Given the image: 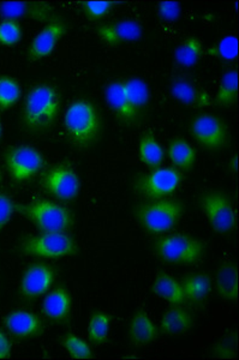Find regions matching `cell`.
Listing matches in <instances>:
<instances>
[{"mask_svg":"<svg viewBox=\"0 0 239 360\" xmlns=\"http://www.w3.org/2000/svg\"><path fill=\"white\" fill-rule=\"evenodd\" d=\"M105 100L111 111L122 123L132 124L136 122L138 113L132 108L131 103H129L124 91L123 82L115 81L108 83L105 88Z\"/></svg>","mask_w":239,"mask_h":360,"instance_id":"obj_19","label":"cell"},{"mask_svg":"<svg viewBox=\"0 0 239 360\" xmlns=\"http://www.w3.org/2000/svg\"><path fill=\"white\" fill-rule=\"evenodd\" d=\"M18 210L41 232H67L74 226L70 210L56 202L37 200Z\"/></svg>","mask_w":239,"mask_h":360,"instance_id":"obj_5","label":"cell"},{"mask_svg":"<svg viewBox=\"0 0 239 360\" xmlns=\"http://www.w3.org/2000/svg\"><path fill=\"white\" fill-rule=\"evenodd\" d=\"M63 124L67 135L79 147H89L101 132V118L96 107L88 100H75L66 108Z\"/></svg>","mask_w":239,"mask_h":360,"instance_id":"obj_2","label":"cell"},{"mask_svg":"<svg viewBox=\"0 0 239 360\" xmlns=\"http://www.w3.org/2000/svg\"><path fill=\"white\" fill-rule=\"evenodd\" d=\"M21 40L22 27L18 21H13V20H1L0 21V45L11 47Z\"/></svg>","mask_w":239,"mask_h":360,"instance_id":"obj_34","label":"cell"},{"mask_svg":"<svg viewBox=\"0 0 239 360\" xmlns=\"http://www.w3.org/2000/svg\"><path fill=\"white\" fill-rule=\"evenodd\" d=\"M60 95L54 86L47 83L33 86L25 96L23 107L25 127L40 131L53 125L60 112Z\"/></svg>","mask_w":239,"mask_h":360,"instance_id":"obj_1","label":"cell"},{"mask_svg":"<svg viewBox=\"0 0 239 360\" xmlns=\"http://www.w3.org/2000/svg\"><path fill=\"white\" fill-rule=\"evenodd\" d=\"M186 302L201 303L206 300L212 291V278L205 273L190 274L181 281Z\"/></svg>","mask_w":239,"mask_h":360,"instance_id":"obj_25","label":"cell"},{"mask_svg":"<svg viewBox=\"0 0 239 360\" xmlns=\"http://www.w3.org/2000/svg\"><path fill=\"white\" fill-rule=\"evenodd\" d=\"M195 326V316L183 305H171L159 323V332L165 336H179L189 332Z\"/></svg>","mask_w":239,"mask_h":360,"instance_id":"obj_17","label":"cell"},{"mask_svg":"<svg viewBox=\"0 0 239 360\" xmlns=\"http://www.w3.org/2000/svg\"><path fill=\"white\" fill-rule=\"evenodd\" d=\"M62 345L66 353L75 359H91L94 356L91 342H87L86 340L75 335L72 333H69L63 338Z\"/></svg>","mask_w":239,"mask_h":360,"instance_id":"obj_31","label":"cell"},{"mask_svg":"<svg viewBox=\"0 0 239 360\" xmlns=\"http://www.w3.org/2000/svg\"><path fill=\"white\" fill-rule=\"evenodd\" d=\"M238 100V72L235 69L225 71L215 93V103L221 108L235 106Z\"/></svg>","mask_w":239,"mask_h":360,"instance_id":"obj_26","label":"cell"},{"mask_svg":"<svg viewBox=\"0 0 239 360\" xmlns=\"http://www.w3.org/2000/svg\"><path fill=\"white\" fill-rule=\"evenodd\" d=\"M209 54L224 62H233L238 57V39L235 35H226L209 49Z\"/></svg>","mask_w":239,"mask_h":360,"instance_id":"obj_33","label":"cell"},{"mask_svg":"<svg viewBox=\"0 0 239 360\" xmlns=\"http://www.w3.org/2000/svg\"><path fill=\"white\" fill-rule=\"evenodd\" d=\"M184 209L181 201L164 198L138 205L135 209V217L146 232L157 236L174 229L184 215Z\"/></svg>","mask_w":239,"mask_h":360,"instance_id":"obj_3","label":"cell"},{"mask_svg":"<svg viewBox=\"0 0 239 360\" xmlns=\"http://www.w3.org/2000/svg\"><path fill=\"white\" fill-rule=\"evenodd\" d=\"M21 96V86L16 79L8 76L0 77V110H8L15 106Z\"/></svg>","mask_w":239,"mask_h":360,"instance_id":"obj_32","label":"cell"},{"mask_svg":"<svg viewBox=\"0 0 239 360\" xmlns=\"http://www.w3.org/2000/svg\"><path fill=\"white\" fill-rule=\"evenodd\" d=\"M198 205L215 233L226 236L237 227V212L231 197L221 191H208L198 198Z\"/></svg>","mask_w":239,"mask_h":360,"instance_id":"obj_7","label":"cell"},{"mask_svg":"<svg viewBox=\"0 0 239 360\" xmlns=\"http://www.w3.org/2000/svg\"><path fill=\"white\" fill-rule=\"evenodd\" d=\"M154 251L164 262L190 266L202 261L206 245L189 234L174 233L157 239Z\"/></svg>","mask_w":239,"mask_h":360,"instance_id":"obj_4","label":"cell"},{"mask_svg":"<svg viewBox=\"0 0 239 360\" xmlns=\"http://www.w3.org/2000/svg\"><path fill=\"white\" fill-rule=\"evenodd\" d=\"M100 40L111 47L137 42L143 37V27L135 20H122L100 25L98 29Z\"/></svg>","mask_w":239,"mask_h":360,"instance_id":"obj_13","label":"cell"},{"mask_svg":"<svg viewBox=\"0 0 239 360\" xmlns=\"http://www.w3.org/2000/svg\"><path fill=\"white\" fill-rule=\"evenodd\" d=\"M44 186L52 196L60 201H74L81 190L79 176L74 168L60 165L51 168L44 178Z\"/></svg>","mask_w":239,"mask_h":360,"instance_id":"obj_11","label":"cell"},{"mask_svg":"<svg viewBox=\"0 0 239 360\" xmlns=\"http://www.w3.org/2000/svg\"><path fill=\"white\" fill-rule=\"evenodd\" d=\"M171 96L181 103L184 106L193 107V108H203L209 106L212 103L210 95L195 86L194 83L190 82L186 78H177L174 79L171 88Z\"/></svg>","mask_w":239,"mask_h":360,"instance_id":"obj_20","label":"cell"},{"mask_svg":"<svg viewBox=\"0 0 239 360\" xmlns=\"http://www.w3.org/2000/svg\"><path fill=\"white\" fill-rule=\"evenodd\" d=\"M111 330V316L108 312L96 311L88 323V340L94 346H101L108 340Z\"/></svg>","mask_w":239,"mask_h":360,"instance_id":"obj_30","label":"cell"},{"mask_svg":"<svg viewBox=\"0 0 239 360\" xmlns=\"http://www.w3.org/2000/svg\"><path fill=\"white\" fill-rule=\"evenodd\" d=\"M124 91L132 108L140 115L150 101V90L147 83L140 78H129L123 82Z\"/></svg>","mask_w":239,"mask_h":360,"instance_id":"obj_29","label":"cell"},{"mask_svg":"<svg viewBox=\"0 0 239 360\" xmlns=\"http://www.w3.org/2000/svg\"><path fill=\"white\" fill-rule=\"evenodd\" d=\"M183 183V174L174 167L154 168L135 181V191L148 201L172 196Z\"/></svg>","mask_w":239,"mask_h":360,"instance_id":"obj_8","label":"cell"},{"mask_svg":"<svg viewBox=\"0 0 239 360\" xmlns=\"http://www.w3.org/2000/svg\"><path fill=\"white\" fill-rule=\"evenodd\" d=\"M138 156L142 164L154 169V168L160 167L162 165L165 160L166 152L160 142L154 136L148 134L140 139Z\"/></svg>","mask_w":239,"mask_h":360,"instance_id":"obj_28","label":"cell"},{"mask_svg":"<svg viewBox=\"0 0 239 360\" xmlns=\"http://www.w3.org/2000/svg\"><path fill=\"white\" fill-rule=\"evenodd\" d=\"M232 167L231 169L233 172L238 171V156H233V159L231 160Z\"/></svg>","mask_w":239,"mask_h":360,"instance_id":"obj_40","label":"cell"},{"mask_svg":"<svg viewBox=\"0 0 239 360\" xmlns=\"http://www.w3.org/2000/svg\"><path fill=\"white\" fill-rule=\"evenodd\" d=\"M167 156L171 164L179 172H189L195 167L198 160V152L186 139L177 137L169 142Z\"/></svg>","mask_w":239,"mask_h":360,"instance_id":"obj_24","label":"cell"},{"mask_svg":"<svg viewBox=\"0 0 239 360\" xmlns=\"http://www.w3.org/2000/svg\"><path fill=\"white\" fill-rule=\"evenodd\" d=\"M52 8L47 5L27 3V1H3L0 3V16L3 20L33 18L40 21H53Z\"/></svg>","mask_w":239,"mask_h":360,"instance_id":"obj_16","label":"cell"},{"mask_svg":"<svg viewBox=\"0 0 239 360\" xmlns=\"http://www.w3.org/2000/svg\"><path fill=\"white\" fill-rule=\"evenodd\" d=\"M22 254L45 259H59L77 254L79 248L67 232H41L27 238L21 245Z\"/></svg>","mask_w":239,"mask_h":360,"instance_id":"obj_6","label":"cell"},{"mask_svg":"<svg viewBox=\"0 0 239 360\" xmlns=\"http://www.w3.org/2000/svg\"><path fill=\"white\" fill-rule=\"evenodd\" d=\"M1 136H3V124H1V120H0V139H1Z\"/></svg>","mask_w":239,"mask_h":360,"instance_id":"obj_41","label":"cell"},{"mask_svg":"<svg viewBox=\"0 0 239 360\" xmlns=\"http://www.w3.org/2000/svg\"><path fill=\"white\" fill-rule=\"evenodd\" d=\"M235 348H237V335L232 334V335H226L223 339L219 341L218 344L215 345L214 351L215 356H220V358H231L235 353Z\"/></svg>","mask_w":239,"mask_h":360,"instance_id":"obj_37","label":"cell"},{"mask_svg":"<svg viewBox=\"0 0 239 360\" xmlns=\"http://www.w3.org/2000/svg\"><path fill=\"white\" fill-rule=\"evenodd\" d=\"M159 333V327L146 311L135 312L130 319L128 338L134 347L148 346L157 340Z\"/></svg>","mask_w":239,"mask_h":360,"instance_id":"obj_18","label":"cell"},{"mask_svg":"<svg viewBox=\"0 0 239 360\" xmlns=\"http://www.w3.org/2000/svg\"><path fill=\"white\" fill-rule=\"evenodd\" d=\"M189 129L195 142L207 150L223 149L230 139L226 123L212 113L196 115L191 120Z\"/></svg>","mask_w":239,"mask_h":360,"instance_id":"obj_9","label":"cell"},{"mask_svg":"<svg viewBox=\"0 0 239 360\" xmlns=\"http://www.w3.org/2000/svg\"><path fill=\"white\" fill-rule=\"evenodd\" d=\"M157 15L162 21L176 22L181 15V5L178 1H160L157 4Z\"/></svg>","mask_w":239,"mask_h":360,"instance_id":"obj_36","label":"cell"},{"mask_svg":"<svg viewBox=\"0 0 239 360\" xmlns=\"http://www.w3.org/2000/svg\"><path fill=\"white\" fill-rule=\"evenodd\" d=\"M13 213H15V205L11 197L5 193H0V232L5 226L11 221Z\"/></svg>","mask_w":239,"mask_h":360,"instance_id":"obj_38","label":"cell"},{"mask_svg":"<svg viewBox=\"0 0 239 360\" xmlns=\"http://www.w3.org/2000/svg\"><path fill=\"white\" fill-rule=\"evenodd\" d=\"M13 353V342L4 332L0 330V359H8Z\"/></svg>","mask_w":239,"mask_h":360,"instance_id":"obj_39","label":"cell"},{"mask_svg":"<svg viewBox=\"0 0 239 360\" xmlns=\"http://www.w3.org/2000/svg\"><path fill=\"white\" fill-rule=\"evenodd\" d=\"M56 281V271L45 263H34L22 275L20 291L23 298L34 300L49 293Z\"/></svg>","mask_w":239,"mask_h":360,"instance_id":"obj_12","label":"cell"},{"mask_svg":"<svg viewBox=\"0 0 239 360\" xmlns=\"http://www.w3.org/2000/svg\"><path fill=\"white\" fill-rule=\"evenodd\" d=\"M72 299L65 287L49 292L42 302V314L53 322H64L70 317Z\"/></svg>","mask_w":239,"mask_h":360,"instance_id":"obj_21","label":"cell"},{"mask_svg":"<svg viewBox=\"0 0 239 360\" xmlns=\"http://www.w3.org/2000/svg\"><path fill=\"white\" fill-rule=\"evenodd\" d=\"M5 164L16 183H25L41 171L45 159L37 148L20 146L8 149L5 154Z\"/></svg>","mask_w":239,"mask_h":360,"instance_id":"obj_10","label":"cell"},{"mask_svg":"<svg viewBox=\"0 0 239 360\" xmlns=\"http://www.w3.org/2000/svg\"><path fill=\"white\" fill-rule=\"evenodd\" d=\"M203 56V44L198 37H189L174 49V60L184 69L198 65Z\"/></svg>","mask_w":239,"mask_h":360,"instance_id":"obj_27","label":"cell"},{"mask_svg":"<svg viewBox=\"0 0 239 360\" xmlns=\"http://www.w3.org/2000/svg\"><path fill=\"white\" fill-rule=\"evenodd\" d=\"M4 326L11 335L18 339H32L41 335L44 324L39 316L27 310L10 312L4 319Z\"/></svg>","mask_w":239,"mask_h":360,"instance_id":"obj_15","label":"cell"},{"mask_svg":"<svg viewBox=\"0 0 239 360\" xmlns=\"http://www.w3.org/2000/svg\"><path fill=\"white\" fill-rule=\"evenodd\" d=\"M215 290L219 297L235 303L238 299V269L233 262L224 263L219 268L215 278Z\"/></svg>","mask_w":239,"mask_h":360,"instance_id":"obj_23","label":"cell"},{"mask_svg":"<svg viewBox=\"0 0 239 360\" xmlns=\"http://www.w3.org/2000/svg\"><path fill=\"white\" fill-rule=\"evenodd\" d=\"M152 291L169 305H184L186 303L181 281L165 271H161L155 276L153 281Z\"/></svg>","mask_w":239,"mask_h":360,"instance_id":"obj_22","label":"cell"},{"mask_svg":"<svg viewBox=\"0 0 239 360\" xmlns=\"http://www.w3.org/2000/svg\"><path fill=\"white\" fill-rule=\"evenodd\" d=\"M116 3L110 1V0H89V1H83L82 10L84 15L91 20L96 21L100 18H103L110 11H111Z\"/></svg>","mask_w":239,"mask_h":360,"instance_id":"obj_35","label":"cell"},{"mask_svg":"<svg viewBox=\"0 0 239 360\" xmlns=\"http://www.w3.org/2000/svg\"><path fill=\"white\" fill-rule=\"evenodd\" d=\"M66 25L59 20H53L49 22L42 28L40 33L37 34L33 41L30 44L28 56L32 60H41L44 58L49 57L57 49L59 42L66 35Z\"/></svg>","mask_w":239,"mask_h":360,"instance_id":"obj_14","label":"cell"}]
</instances>
